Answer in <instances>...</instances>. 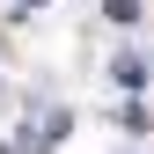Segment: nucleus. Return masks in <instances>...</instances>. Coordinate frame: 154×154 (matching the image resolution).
Wrapping results in <instances>:
<instances>
[{"label":"nucleus","instance_id":"f257e3e1","mask_svg":"<svg viewBox=\"0 0 154 154\" xmlns=\"http://www.w3.org/2000/svg\"><path fill=\"white\" fill-rule=\"evenodd\" d=\"M110 81H118L125 95H140V88H147V59H132V51H118V59H110Z\"/></svg>","mask_w":154,"mask_h":154},{"label":"nucleus","instance_id":"f03ea898","mask_svg":"<svg viewBox=\"0 0 154 154\" xmlns=\"http://www.w3.org/2000/svg\"><path fill=\"white\" fill-rule=\"evenodd\" d=\"M103 15H110L118 29H132V22H140V0H103Z\"/></svg>","mask_w":154,"mask_h":154}]
</instances>
